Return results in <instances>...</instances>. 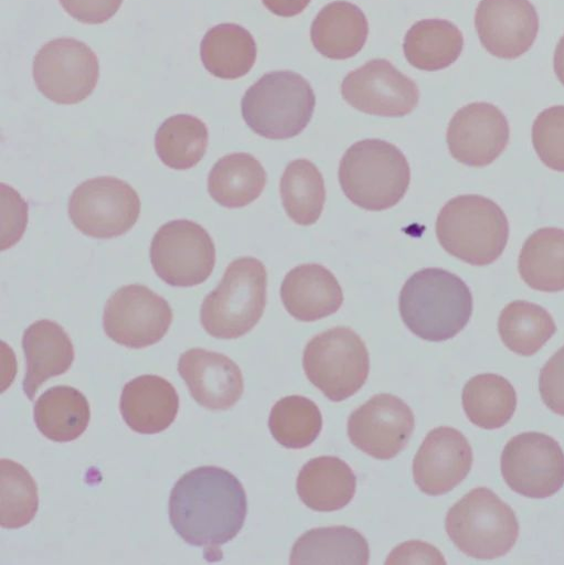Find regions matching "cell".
I'll return each mask as SVG.
<instances>
[{"instance_id":"f546056e","label":"cell","mask_w":564,"mask_h":565,"mask_svg":"<svg viewBox=\"0 0 564 565\" xmlns=\"http://www.w3.org/2000/svg\"><path fill=\"white\" fill-rule=\"evenodd\" d=\"M407 62L423 72H437L451 66L464 50V36L453 23L426 20L416 23L404 40Z\"/></svg>"},{"instance_id":"6da1fadb","label":"cell","mask_w":564,"mask_h":565,"mask_svg":"<svg viewBox=\"0 0 564 565\" xmlns=\"http://www.w3.org/2000/svg\"><path fill=\"white\" fill-rule=\"evenodd\" d=\"M247 494L242 482L216 466L195 468L174 486L170 521L189 544L219 550L237 536L247 516Z\"/></svg>"},{"instance_id":"ba28073f","label":"cell","mask_w":564,"mask_h":565,"mask_svg":"<svg viewBox=\"0 0 564 565\" xmlns=\"http://www.w3.org/2000/svg\"><path fill=\"white\" fill-rule=\"evenodd\" d=\"M302 362L308 380L332 402L355 395L370 373L364 341L344 327L327 330L311 339Z\"/></svg>"},{"instance_id":"83f0119b","label":"cell","mask_w":564,"mask_h":565,"mask_svg":"<svg viewBox=\"0 0 564 565\" xmlns=\"http://www.w3.org/2000/svg\"><path fill=\"white\" fill-rule=\"evenodd\" d=\"M204 67L213 76L235 81L246 76L257 60L252 34L236 24H221L210 30L201 45Z\"/></svg>"},{"instance_id":"60d3db41","label":"cell","mask_w":564,"mask_h":565,"mask_svg":"<svg viewBox=\"0 0 564 565\" xmlns=\"http://www.w3.org/2000/svg\"><path fill=\"white\" fill-rule=\"evenodd\" d=\"M3 200L8 202L9 206L3 204V210L9 212V222L3 224V231L9 227V231L3 234V250L13 247L23 236L24 230L28 225L26 222L17 220L15 215L19 214L28 204L23 201L21 195L12 188L2 185Z\"/></svg>"},{"instance_id":"d4e9b609","label":"cell","mask_w":564,"mask_h":565,"mask_svg":"<svg viewBox=\"0 0 564 565\" xmlns=\"http://www.w3.org/2000/svg\"><path fill=\"white\" fill-rule=\"evenodd\" d=\"M369 561L366 539L355 529L344 525L306 532L296 541L290 554L292 565H366Z\"/></svg>"},{"instance_id":"5bb4252c","label":"cell","mask_w":564,"mask_h":565,"mask_svg":"<svg viewBox=\"0 0 564 565\" xmlns=\"http://www.w3.org/2000/svg\"><path fill=\"white\" fill-rule=\"evenodd\" d=\"M341 94L358 111L385 118L405 117L419 102L417 85L384 60L371 61L350 73Z\"/></svg>"},{"instance_id":"8d00e7d4","label":"cell","mask_w":564,"mask_h":565,"mask_svg":"<svg viewBox=\"0 0 564 565\" xmlns=\"http://www.w3.org/2000/svg\"><path fill=\"white\" fill-rule=\"evenodd\" d=\"M532 143L545 167L564 172V106L547 108L536 117L532 127Z\"/></svg>"},{"instance_id":"7bdbcfd3","label":"cell","mask_w":564,"mask_h":565,"mask_svg":"<svg viewBox=\"0 0 564 565\" xmlns=\"http://www.w3.org/2000/svg\"><path fill=\"white\" fill-rule=\"evenodd\" d=\"M554 73L564 86V36L558 42L554 54Z\"/></svg>"},{"instance_id":"9a60e30c","label":"cell","mask_w":564,"mask_h":565,"mask_svg":"<svg viewBox=\"0 0 564 565\" xmlns=\"http://www.w3.org/2000/svg\"><path fill=\"white\" fill-rule=\"evenodd\" d=\"M415 429L411 407L392 394H379L357 408L349 417L351 443L366 455L389 460L408 444Z\"/></svg>"},{"instance_id":"7c38bea8","label":"cell","mask_w":564,"mask_h":565,"mask_svg":"<svg viewBox=\"0 0 564 565\" xmlns=\"http://www.w3.org/2000/svg\"><path fill=\"white\" fill-rule=\"evenodd\" d=\"M501 473L514 492L544 499L564 484V452L556 440L545 434L522 433L506 445Z\"/></svg>"},{"instance_id":"484cf974","label":"cell","mask_w":564,"mask_h":565,"mask_svg":"<svg viewBox=\"0 0 564 565\" xmlns=\"http://www.w3.org/2000/svg\"><path fill=\"white\" fill-rule=\"evenodd\" d=\"M34 419L46 438L70 443L87 430L92 408L88 398L79 390L67 385L55 386L38 399Z\"/></svg>"},{"instance_id":"ffe728a7","label":"cell","mask_w":564,"mask_h":565,"mask_svg":"<svg viewBox=\"0 0 564 565\" xmlns=\"http://www.w3.org/2000/svg\"><path fill=\"white\" fill-rule=\"evenodd\" d=\"M179 409L177 388L162 376L142 375L123 390L120 412L136 433L153 435L167 430L177 419Z\"/></svg>"},{"instance_id":"d6a6232c","label":"cell","mask_w":564,"mask_h":565,"mask_svg":"<svg viewBox=\"0 0 564 565\" xmlns=\"http://www.w3.org/2000/svg\"><path fill=\"white\" fill-rule=\"evenodd\" d=\"M287 215L300 226L316 224L323 211L327 192L319 169L308 160L288 164L280 182Z\"/></svg>"},{"instance_id":"277c9868","label":"cell","mask_w":564,"mask_h":565,"mask_svg":"<svg viewBox=\"0 0 564 565\" xmlns=\"http://www.w3.org/2000/svg\"><path fill=\"white\" fill-rule=\"evenodd\" d=\"M436 235L451 256L472 266H487L502 255L509 239L503 211L480 195H461L441 209Z\"/></svg>"},{"instance_id":"ab89813d","label":"cell","mask_w":564,"mask_h":565,"mask_svg":"<svg viewBox=\"0 0 564 565\" xmlns=\"http://www.w3.org/2000/svg\"><path fill=\"white\" fill-rule=\"evenodd\" d=\"M386 564H445L443 554L433 545L409 541L395 547Z\"/></svg>"},{"instance_id":"4316f807","label":"cell","mask_w":564,"mask_h":565,"mask_svg":"<svg viewBox=\"0 0 564 565\" xmlns=\"http://www.w3.org/2000/svg\"><path fill=\"white\" fill-rule=\"evenodd\" d=\"M207 183L210 195L221 206L242 209L262 195L267 184V174L255 157L233 153L217 161Z\"/></svg>"},{"instance_id":"9c48e42d","label":"cell","mask_w":564,"mask_h":565,"mask_svg":"<svg viewBox=\"0 0 564 565\" xmlns=\"http://www.w3.org/2000/svg\"><path fill=\"white\" fill-rule=\"evenodd\" d=\"M150 257L156 274L166 284L190 288L211 277L216 264V248L203 226L189 220H178L157 232Z\"/></svg>"},{"instance_id":"d590c367","label":"cell","mask_w":564,"mask_h":565,"mask_svg":"<svg viewBox=\"0 0 564 565\" xmlns=\"http://www.w3.org/2000/svg\"><path fill=\"white\" fill-rule=\"evenodd\" d=\"M2 516L6 529H20L30 524L40 509L39 487L31 472L21 463L2 459Z\"/></svg>"},{"instance_id":"4fadbf2b","label":"cell","mask_w":564,"mask_h":565,"mask_svg":"<svg viewBox=\"0 0 564 565\" xmlns=\"http://www.w3.org/2000/svg\"><path fill=\"white\" fill-rule=\"evenodd\" d=\"M173 322L169 302L142 285H129L107 301L104 313L106 334L130 349H145L159 343Z\"/></svg>"},{"instance_id":"8992f818","label":"cell","mask_w":564,"mask_h":565,"mask_svg":"<svg viewBox=\"0 0 564 565\" xmlns=\"http://www.w3.org/2000/svg\"><path fill=\"white\" fill-rule=\"evenodd\" d=\"M316 107L311 85L292 72L263 76L245 94L242 115L258 136L270 140L291 139L310 124Z\"/></svg>"},{"instance_id":"2e32d148","label":"cell","mask_w":564,"mask_h":565,"mask_svg":"<svg viewBox=\"0 0 564 565\" xmlns=\"http://www.w3.org/2000/svg\"><path fill=\"white\" fill-rule=\"evenodd\" d=\"M510 128L506 116L493 105L476 103L458 110L449 122L447 145L461 164L483 168L506 150Z\"/></svg>"},{"instance_id":"7a4b0ae2","label":"cell","mask_w":564,"mask_h":565,"mask_svg":"<svg viewBox=\"0 0 564 565\" xmlns=\"http://www.w3.org/2000/svg\"><path fill=\"white\" fill-rule=\"evenodd\" d=\"M400 312L415 335L430 342L456 337L472 315V295L456 275L439 268L415 273L402 288Z\"/></svg>"},{"instance_id":"74e56055","label":"cell","mask_w":564,"mask_h":565,"mask_svg":"<svg viewBox=\"0 0 564 565\" xmlns=\"http://www.w3.org/2000/svg\"><path fill=\"white\" fill-rule=\"evenodd\" d=\"M539 391L543 403L553 413L564 416V347L542 367Z\"/></svg>"},{"instance_id":"8fae6325","label":"cell","mask_w":564,"mask_h":565,"mask_svg":"<svg viewBox=\"0 0 564 565\" xmlns=\"http://www.w3.org/2000/svg\"><path fill=\"white\" fill-rule=\"evenodd\" d=\"M100 66L85 43L60 39L46 44L34 63V79L40 92L58 105H77L96 89Z\"/></svg>"},{"instance_id":"5b68a950","label":"cell","mask_w":564,"mask_h":565,"mask_svg":"<svg viewBox=\"0 0 564 565\" xmlns=\"http://www.w3.org/2000/svg\"><path fill=\"white\" fill-rule=\"evenodd\" d=\"M267 303V270L254 257L234 260L201 308L204 330L216 339L246 335L263 318Z\"/></svg>"},{"instance_id":"e575fe53","label":"cell","mask_w":564,"mask_h":565,"mask_svg":"<svg viewBox=\"0 0 564 565\" xmlns=\"http://www.w3.org/2000/svg\"><path fill=\"white\" fill-rule=\"evenodd\" d=\"M322 426V414L318 405L300 395H291L278 401L269 416L273 437L289 449L311 446L319 437Z\"/></svg>"},{"instance_id":"836d02e7","label":"cell","mask_w":564,"mask_h":565,"mask_svg":"<svg viewBox=\"0 0 564 565\" xmlns=\"http://www.w3.org/2000/svg\"><path fill=\"white\" fill-rule=\"evenodd\" d=\"M209 148L207 126L190 115H178L166 120L156 136L160 160L177 171L196 167Z\"/></svg>"},{"instance_id":"f1b7e54d","label":"cell","mask_w":564,"mask_h":565,"mask_svg":"<svg viewBox=\"0 0 564 565\" xmlns=\"http://www.w3.org/2000/svg\"><path fill=\"white\" fill-rule=\"evenodd\" d=\"M521 279L542 292L564 290V231L541 228L523 244L518 264Z\"/></svg>"},{"instance_id":"44dd1931","label":"cell","mask_w":564,"mask_h":565,"mask_svg":"<svg viewBox=\"0 0 564 565\" xmlns=\"http://www.w3.org/2000/svg\"><path fill=\"white\" fill-rule=\"evenodd\" d=\"M281 300L295 319L313 322L338 312L344 296L334 275L317 264L290 270L281 285Z\"/></svg>"},{"instance_id":"ac0fdd59","label":"cell","mask_w":564,"mask_h":565,"mask_svg":"<svg viewBox=\"0 0 564 565\" xmlns=\"http://www.w3.org/2000/svg\"><path fill=\"white\" fill-rule=\"evenodd\" d=\"M473 455L467 438L453 427L430 430L413 461V477L428 495L451 491L468 476Z\"/></svg>"},{"instance_id":"7402d4cb","label":"cell","mask_w":564,"mask_h":565,"mask_svg":"<svg viewBox=\"0 0 564 565\" xmlns=\"http://www.w3.org/2000/svg\"><path fill=\"white\" fill-rule=\"evenodd\" d=\"M23 349L28 363L23 388L31 401L50 379L67 373L76 358L71 337L52 320L30 326L23 337Z\"/></svg>"},{"instance_id":"52a82bcc","label":"cell","mask_w":564,"mask_h":565,"mask_svg":"<svg viewBox=\"0 0 564 565\" xmlns=\"http://www.w3.org/2000/svg\"><path fill=\"white\" fill-rule=\"evenodd\" d=\"M445 527L462 553L480 559L506 555L519 536L513 510L485 487L471 490L449 509Z\"/></svg>"},{"instance_id":"b9f144b4","label":"cell","mask_w":564,"mask_h":565,"mask_svg":"<svg viewBox=\"0 0 564 565\" xmlns=\"http://www.w3.org/2000/svg\"><path fill=\"white\" fill-rule=\"evenodd\" d=\"M310 2L311 0H263L266 9L280 18H294L301 14Z\"/></svg>"},{"instance_id":"e0dca14e","label":"cell","mask_w":564,"mask_h":565,"mask_svg":"<svg viewBox=\"0 0 564 565\" xmlns=\"http://www.w3.org/2000/svg\"><path fill=\"white\" fill-rule=\"evenodd\" d=\"M475 26L483 49L512 61L525 54L539 32V17L530 0H481Z\"/></svg>"},{"instance_id":"603a6c76","label":"cell","mask_w":564,"mask_h":565,"mask_svg":"<svg viewBox=\"0 0 564 565\" xmlns=\"http://www.w3.org/2000/svg\"><path fill=\"white\" fill-rule=\"evenodd\" d=\"M357 477L352 468L334 456L317 457L308 461L297 479L301 501L319 512L338 511L354 498Z\"/></svg>"},{"instance_id":"3957f363","label":"cell","mask_w":564,"mask_h":565,"mask_svg":"<svg viewBox=\"0 0 564 565\" xmlns=\"http://www.w3.org/2000/svg\"><path fill=\"white\" fill-rule=\"evenodd\" d=\"M339 181L354 205L381 212L404 199L411 183V169L395 146L382 140H363L344 153Z\"/></svg>"},{"instance_id":"f35d334b","label":"cell","mask_w":564,"mask_h":565,"mask_svg":"<svg viewBox=\"0 0 564 565\" xmlns=\"http://www.w3.org/2000/svg\"><path fill=\"white\" fill-rule=\"evenodd\" d=\"M124 0H61L64 10L84 24L98 25L108 22L120 10Z\"/></svg>"},{"instance_id":"4dcf8cb0","label":"cell","mask_w":564,"mask_h":565,"mask_svg":"<svg viewBox=\"0 0 564 565\" xmlns=\"http://www.w3.org/2000/svg\"><path fill=\"white\" fill-rule=\"evenodd\" d=\"M462 407L468 419L483 429L504 426L517 408V393L511 383L496 374L470 379L462 391Z\"/></svg>"},{"instance_id":"d6986e66","label":"cell","mask_w":564,"mask_h":565,"mask_svg":"<svg viewBox=\"0 0 564 565\" xmlns=\"http://www.w3.org/2000/svg\"><path fill=\"white\" fill-rule=\"evenodd\" d=\"M178 369L192 397L207 409H230L243 396V372L222 353L191 349L181 355Z\"/></svg>"},{"instance_id":"cb8c5ba5","label":"cell","mask_w":564,"mask_h":565,"mask_svg":"<svg viewBox=\"0 0 564 565\" xmlns=\"http://www.w3.org/2000/svg\"><path fill=\"white\" fill-rule=\"evenodd\" d=\"M369 23L354 4L334 2L327 6L311 28V42L324 57L345 61L357 56L364 47Z\"/></svg>"},{"instance_id":"30bf717a","label":"cell","mask_w":564,"mask_h":565,"mask_svg":"<svg viewBox=\"0 0 564 565\" xmlns=\"http://www.w3.org/2000/svg\"><path fill=\"white\" fill-rule=\"evenodd\" d=\"M141 201L135 189L114 177L81 184L70 200V216L84 235L111 239L127 234L138 222Z\"/></svg>"},{"instance_id":"1f68e13d","label":"cell","mask_w":564,"mask_h":565,"mask_svg":"<svg viewBox=\"0 0 564 565\" xmlns=\"http://www.w3.org/2000/svg\"><path fill=\"white\" fill-rule=\"evenodd\" d=\"M498 331L510 351L518 355L531 356L554 335L556 327L544 308L517 300L501 311Z\"/></svg>"}]
</instances>
